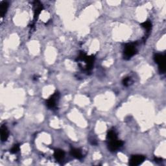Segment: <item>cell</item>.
Masks as SVG:
<instances>
[{"instance_id":"obj_1","label":"cell","mask_w":166,"mask_h":166,"mask_svg":"<svg viewBox=\"0 0 166 166\" xmlns=\"http://www.w3.org/2000/svg\"><path fill=\"white\" fill-rule=\"evenodd\" d=\"M137 49L134 44H127L125 46L123 51L124 58L126 60H128L133 57L137 53Z\"/></svg>"},{"instance_id":"obj_9","label":"cell","mask_w":166,"mask_h":166,"mask_svg":"<svg viewBox=\"0 0 166 166\" xmlns=\"http://www.w3.org/2000/svg\"><path fill=\"white\" fill-rule=\"evenodd\" d=\"M9 7V4L7 1H1L0 4V14L1 18H4L7 13Z\"/></svg>"},{"instance_id":"obj_13","label":"cell","mask_w":166,"mask_h":166,"mask_svg":"<svg viewBox=\"0 0 166 166\" xmlns=\"http://www.w3.org/2000/svg\"><path fill=\"white\" fill-rule=\"evenodd\" d=\"M20 150V145L18 144H16L14 145L13 147H12L11 149L10 150V153L11 154H16Z\"/></svg>"},{"instance_id":"obj_4","label":"cell","mask_w":166,"mask_h":166,"mask_svg":"<svg viewBox=\"0 0 166 166\" xmlns=\"http://www.w3.org/2000/svg\"><path fill=\"white\" fill-rule=\"evenodd\" d=\"M145 160V157L143 155H133L129 161V164L132 166L139 165L142 164Z\"/></svg>"},{"instance_id":"obj_8","label":"cell","mask_w":166,"mask_h":166,"mask_svg":"<svg viewBox=\"0 0 166 166\" xmlns=\"http://www.w3.org/2000/svg\"><path fill=\"white\" fill-rule=\"evenodd\" d=\"M65 156V152L62 149H55L54 151V157L57 161H61L64 158Z\"/></svg>"},{"instance_id":"obj_5","label":"cell","mask_w":166,"mask_h":166,"mask_svg":"<svg viewBox=\"0 0 166 166\" xmlns=\"http://www.w3.org/2000/svg\"><path fill=\"white\" fill-rule=\"evenodd\" d=\"M123 145V141L121 140H116L113 141H109L108 148L111 152H115L118 149L120 148Z\"/></svg>"},{"instance_id":"obj_11","label":"cell","mask_w":166,"mask_h":166,"mask_svg":"<svg viewBox=\"0 0 166 166\" xmlns=\"http://www.w3.org/2000/svg\"><path fill=\"white\" fill-rule=\"evenodd\" d=\"M106 139L109 141L118 140V136H117L116 131L114 130H110L107 133Z\"/></svg>"},{"instance_id":"obj_14","label":"cell","mask_w":166,"mask_h":166,"mask_svg":"<svg viewBox=\"0 0 166 166\" xmlns=\"http://www.w3.org/2000/svg\"><path fill=\"white\" fill-rule=\"evenodd\" d=\"M131 82V79L129 77H125L123 80V84L125 87H128V86L130 85V83Z\"/></svg>"},{"instance_id":"obj_10","label":"cell","mask_w":166,"mask_h":166,"mask_svg":"<svg viewBox=\"0 0 166 166\" xmlns=\"http://www.w3.org/2000/svg\"><path fill=\"white\" fill-rule=\"evenodd\" d=\"M71 155L77 159H81L82 158V154L81 153V150L79 149L73 148L70 150Z\"/></svg>"},{"instance_id":"obj_7","label":"cell","mask_w":166,"mask_h":166,"mask_svg":"<svg viewBox=\"0 0 166 166\" xmlns=\"http://www.w3.org/2000/svg\"><path fill=\"white\" fill-rule=\"evenodd\" d=\"M9 138V131L5 125H3L1 127V140L2 142L7 140Z\"/></svg>"},{"instance_id":"obj_15","label":"cell","mask_w":166,"mask_h":166,"mask_svg":"<svg viewBox=\"0 0 166 166\" xmlns=\"http://www.w3.org/2000/svg\"><path fill=\"white\" fill-rule=\"evenodd\" d=\"M155 160L156 162H161L162 160V159L160 158H156Z\"/></svg>"},{"instance_id":"obj_12","label":"cell","mask_w":166,"mask_h":166,"mask_svg":"<svg viewBox=\"0 0 166 166\" xmlns=\"http://www.w3.org/2000/svg\"><path fill=\"white\" fill-rule=\"evenodd\" d=\"M141 26L143 27V28H144L147 31V33H149L150 31L151 30V28H152V23L149 20L145 21H144V22L141 23Z\"/></svg>"},{"instance_id":"obj_3","label":"cell","mask_w":166,"mask_h":166,"mask_svg":"<svg viewBox=\"0 0 166 166\" xmlns=\"http://www.w3.org/2000/svg\"><path fill=\"white\" fill-rule=\"evenodd\" d=\"M58 98H59V93L56 92L46 101V105L49 109H54L57 105Z\"/></svg>"},{"instance_id":"obj_2","label":"cell","mask_w":166,"mask_h":166,"mask_svg":"<svg viewBox=\"0 0 166 166\" xmlns=\"http://www.w3.org/2000/svg\"><path fill=\"white\" fill-rule=\"evenodd\" d=\"M155 62L158 65L159 71L160 73H164L165 72V55L157 53L154 57Z\"/></svg>"},{"instance_id":"obj_6","label":"cell","mask_w":166,"mask_h":166,"mask_svg":"<svg viewBox=\"0 0 166 166\" xmlns=\"http://www.w3.org/2000/svg\"><path fill=\"white\" fill-rule=\"evenodd\" d=\"M34 7V20L36 21L38 20L39 15L40 14L42 11L43 10V5L41 2L38 1H35L33 3Z\"/></svg>"}]
</instances>
